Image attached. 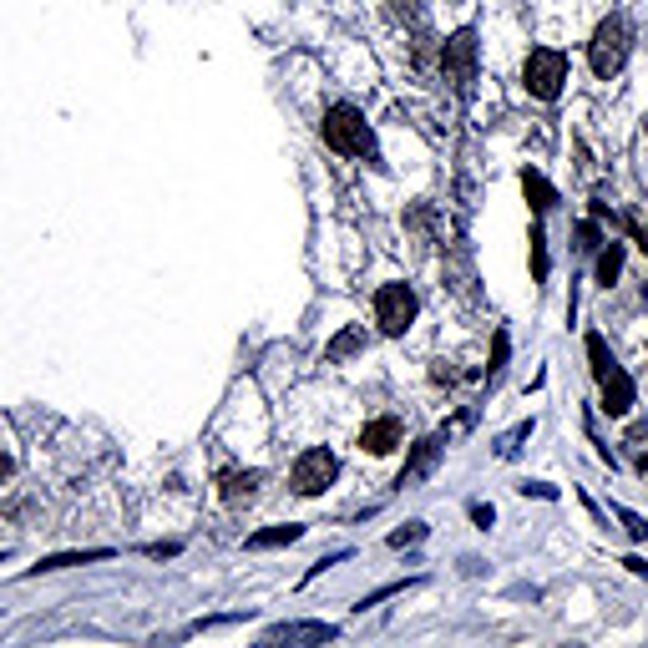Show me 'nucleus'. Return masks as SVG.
I'll return each instance as SVG.
<instances>
[{
    "label": "nucleus",
    "mask_w": 648,
    "mask_h": 648,
    "mask_svg": "<svg viewBox=\"0 0 648 648\" xmlns=\"http://www.w3.org/2000/svg\"><path fill=\"white\" fill-rule=\"evenodd\" d=\"M319 132H324V142H330L335 152H345V157H375V132H370L365 112L350 107V102H335L330 112H324Z\"/></svg>",
    "instance_id": "nucleus-1"
},
{
    "label": "nucleus",
    "mask_w": 648,
    "mask_h": 648,
    "mask_svg": "<svg viewBox=\"0 0 648 648\" xmlns=\"http://www.w3.org/2000/svg\"><path fill=\"white\" fill-rule=\"evenodd\" d=\"M628 51H633V31H628V21L623 16H608V21H598V31H593V41H588V66H593V76H618L623 71V61H628Z\"/></svg>",
    "instance_id": "nucleus-2"
},
{
    "label": "nucleus",
    "mask_w": 648,
    "mask_h": 648,
    "mask_svg": "<svg viewBox=\"0 0 648 648\" xmlns=\"http://www.w3.org/2000/svg\"><path fill=\"white\" fill-rule=\"evenodd\" d=\"M522 81L537 102H557L562 87H567V56L552 51V46H532L527 51V66H522Z\"/></svg>",
    "instance_id": "nucleus-3"
},
{
    "label": "nucleus",
    "mask_w": 648,
    "mask_h": 648,
    "mask_svg": "<svg viewBox=\"0 0 648 648\" xmlns=\"http://www.w3.org/2000/svg\"><path fill=\"white\" fill-rule=\"evenodd\" d=\"M416 309H421V299H416L411 284H380L375 289V324H380L385 335H405V330H411Z\"/></svg>",
    "instance_id": "nucleus-4"
},
{
    "label": "nucleus",
    "mask_w": 648,
    "mask_h": 648,
    "mask_svg": "<svg viewBox=\"0 0 648 648\" xmlns=\"http://www.w3.org/2000/svg\"><path fill=\"white\" fill-rule=\"evenodd\" d=\"M340 476V461H335V451H324V446H314V451H304L299 461H294V471H289V486L299 497H319L324 486H330Z\"/></svg>",
    "instance_id": "nucleus-5"
},
{
    "label": "nucleus",
    "mask_w": 648,
    "mask_h": 648,
    "mask_svg": "<svg viewBox=\"0 0 648 648\" xmlns=\"http://www.w3.org/2000/svg\"><path fill=\"white\" fill-rule=\"evenodd\" d=\"M441 76L456 92H466L476 81V31H456L451 41H441Z\"/></svg>",
    "instance_id": "nucleus-6"
},
{
    "label": "nucleus",
    "mask_w": 648,
    "mask_h": 648,
    "mask_svg": "<svg viewBox=\"0 0 648 648\" xmlns=\"http://www.w3.org/2000/svg\"><path fill=\"white\" fill-rule=\"evenodd\" d=\"M593 380H598V390H603V411H608L613 421L633 411V380H628V370H623L618 360H608Z\"/></svg>",
    "instance_id": "nucleus-7"
},
{
    "label": "nucleus",
    "mask_w": 648,
    "mask_h": 648,
    "mask_svg": "<svg viewBox=\"0 0 648 648\" xmlns=\"http://www.w3.org/2000/svg\"><path fill=\"white\" fill-rule=\"evenodd\" d=\"M340 628L335 623H274L264 628V643H335Z\"/></svg>",
    "instance_id": "nucleus-8"
},
{
    "label": "nucleus",
    "mask_w": 648,
    "mask_h": 648,
    "mask_svg": "<svg viewBox=\"0 0 648 648\" xmlns=\"http://www.w3.org/2000/svg\"><path fill=\"white\" fill-rule=\"evenodd\" d=\"M436 456H441V436H426V441H416V451H411V461L400 466V481L395 486H416L431 466H436Z\"/></svg>",
    "instance_id": "nucleus-9"
},
{
    "label": "nucleus",
    "mask_w": 648,
    "mask_h": 648,
    "mask_svg": "<svg viewBox=\"0 0 648 648\" xmlns=\"http://www.w3.org/2000/svg\"><path fill=\"white\" fill-rule=\"evenodd\" d=\"M360 446H365L370 456H385V451H395V446H400V421H395V416H380V421H370V426L360 431Z\"/></svg>",
    "instance_id": "nucleus-10"
},
{
    "label": "nucleus",
    "mask_w": 648,
    "mask_h": 648,
    "mask_svg": "<svg viewBox=\"0 0 648 648\" xmlns=\"http://www.w3.org/2000/svg\"><path fill=\"white\" fill-rule=\"evenodd\" d=\"M218 486H223L228 507H243V502H254V492H259V471H228Z\"/></svg>",
    "instance_id": "nucleus-11"
},
{
    "label": "nucleus",
    "mask_w": 648,
    "mask_h": 648,
    "mask_svg": "<svg viewBox=\"0 0 648 648\" xmlns=\"http://www.w3.org/2000/svg\"><path fill=\"white\" fill-rule=\"evenodd\" d=\"M299 537H304V527H299V522H284V527H264V532H254L249 547L264 552V547H289V542H299Z\"/></svg>",
    "instance_id": "nucleus-12"
},
{
    "label": "nucleus",
    "mask_w": 648,
    "mask_h": 648,
    "mask_svg": "<svg viewBox=\"0 0 648 648\" xmlns=\"http://www.w3.org/2000/svg\"><path fill=\"white\" fill-rule=\"evenodd\" d=\"M112 557L107 547H92V552H61V557H41L36 562V573H61V567H81V562H102Z\"/></svg>",
    "instance_id": "nucleus-13"
},
{
    "label": "nucleus",
    "mask_w": 648,
    "mask_h": 648,
    "mask_svg": "<svg viewBox=\"0 0 648 648\" xmlns=\"http://www.w3.org/2000/svg\"><path fill=\"white\" fill-rule=\"evenodd\" d=\"M385 16L395 26H426V0H385Z\"/></svg>",
    "instance_id": "nucleus-14"
},
{
    "label": "nucleus",
    "mask_w": 648,
    "mask_h": 648,
    "mask_svg": "<svg viewBox=\"0 0 648 648\" xmlns=\"http://www.w3.org/2000/svg\"><path fill=\"white\" fill-rule=\"evenodd\" d=\"M522 193L532 198V208H537V213H547V208L557 203V193H552V183H547L542 173H532V168L522 173Z\"/></svg>",
    "instance_id": "nucleus-15"
},
{
    "label": "nucleus",
    "mask_w": 648,
    "mask_h": 648,
    "mask_svg": "<svg viewBox=\"0 0 648 648\" xmlns=\"http://www.w3.org/2000/svg\"><path fill=\"white\" fill-rule=\"evenodd\" d=\"M355 350H365V330H360V324H350L345 335H335L330 350H324V360H335V365H340V360H350Z\"/></svg>",
    "instance_id": "nucleus-16"
},
{
    "label": "nucleus",
    "mask_w": 648,
    "mask_h": 648,
    "mask_svg": "<svg viewBox=\"0 0 648 648\" xmlns=\"http://www.w3.org/2000/svg\"><path fill=\"white\" fill-rule=\"evenodd\" d=\"M618 274H623V243H608L598 254V284H613Z\"/></svg>",
    "instance_id": "nucleus-17"
},
{
    "label": "nucleus",
    "mask_w": 648,
    "mask_h": 648,
    "mask_svg": "<svg viewBox=\"0 0 648 648\" xmlns=\"http://www.w3.org/2000/svg\"><path fill=\"white\" fill-rule=\"evenodd\" d=\"M426 537V522H405L400 532H390V547H416Z\"/></svg>",
    "instance_id": "nucleus-18"
},
{
    "label": "nucleus",
    "mask_w": 648,
    "mask_h": 648,
    "mask_svg": "<svg viewBox=\"0 0 648 648\" xmlns=\"http://www.w3.org/2000/svg\"><path fill=\"white\" fill-rule=\"evenodd\" d=\"M527 436H532V421H522V426H517V431H507V436H502V441H497V456H512V451H517V446H522V441H527Z\"/></svg>",
    "instance_id": "nucleus-19"
},
{
    "label": "nucleus",
    "mask_w": 648,
    "mask_h": 648,
    "mask_svg": "<svg viewBox=\"0 0 648 648\" xmlns=\"http://www.w3.org/2000/svg\"><path fill=\"white\" fill-rule=\"evenodd\" d=\"M532 274L547 279V243H542V228L532 233Z\"/></svg>",
    "instance_id": "nucleus-20"
},
{
    "label": "nucleus",
    "mask_w": 648,
    "mask_h": 648,
    "mask_svg": "<svg viewBox=\"0 0 648 648\" xmlns=\"http://www.w3.org/2000/svg\"><path fill=\"white\" fill-rule=\"evenodd\" d=\"M400 588H405V583H385V588H375V593H365V598H360V613H365V608H375V603H385V598H395Z\"/></svg>",
    "instance_id": "nucleus-21"
},
{
    "label": "nucleus",
    "mask_w": 648,
    "mask_h": 648,
    "mask_svg": "<svg viewBox=\"0 0 648 648\" xmlns=\"http://www.w3.org/2000/svg\"><path fill=\"white\" fill-rule=\"evenodd\" d=\"M507 350H512V345H507V335H497V340H492V365H486V375H497V370L507 365Z\"/></svg>",
    "instance_id": "nucleus-22"
},
{
    "label": "nucleus",
    "mask_w": 648,
    "mask_h": 648,
    "mask_svg": "<svg viewBox=\"0 0 648 648\" xmlns=\"http://www.w3.org/2000/svg\"><path fill=\"white\" fill-rule=\"evenodd\" d=\"M598 243H603V233H598L593 223H583V228H578V249L588 254V249H598Z\"/></svg>",
    "instance_id": "nucleus-23"
},
{
    "label": "nucleus",
    "mask_w": 648,
    "mask_h": 648,
    "mask_svg": "<svg viewBox=\"0 0 648 648\" xmlns=\"http://www.w3.org/2000/svg\"><path fill=\"white\" fill-rule=\"evenodd\" d=\"M522 492H527V497H542V502H552V497H557V492H552V486H547V481H527V486H522Z\"/></svg>",
    "instance_id": "nucleus-24"
},
{
    "label": "nucleus",
    "mask_w": 648,
    "mask_h": 648,
    "mask_svg": "<svg viewBox=\"0 0 648 648\" xmlns=\"http://www.w3.org/2000/svg\"><path fill=\"white\" fill-rule=\"evenodd\" d=\"M492 517H497V512H492V507H481V502H476V507H471V522H476V527H492Z\"/></svg>",
    "instance_id": "nucleus-25"
},
{
    "label": "nucleus",
    "mask_w": 648,
    "mask_h": 648,
    "mask_svg": "<svg viewBox=\"0 0 648 648\" xmlns=\"http://www.w3.org/2000/svg\"><path fill=\"white\" fill-rule=\"evenodd\" d=\"M147 557H178V547H173V542H152Z\"/></svg>",
    "instance_id": "nucleus-26"
},
{
    "label": "nucleus",
    "mask_w": 648,
    "mask_h": 648,
    "mask_svg": "<svg viewBox=\"0 0 648 648\" xmlns=\"http://www.w3.org/2000/svg\"><path fill=\"white\" fill-rule=\"evenodd\" d=\"M623 567H628V573H638V578H648V562L643 557H623Z\"/></svg>",
    "instance_id": "nucleus-27"
},
{
    "label": "nucleus",
    "mask_w": 648,
    "mask_h": 648,
    "mask_svg": "<svg viewBox=\"0 0 648 648\" xmlns=\"http://www.w3.org/2000/svg\"><path fill=\"white\" fill-rule=\"evenodd\" d=\"M628 441H648V421H638V426H628Z\"/></svg>",
    "instance_id": "nucleus-28"
},
{
    "label": "nucleus",
    "mask_w": 648,
    "mask_h": 648,
    "mask_svg": "<svg viewBox=\"0 0 648 648\" xmlns=\"http://www.w3.org/2000/svg\"><path fill=\"white\" fill-rule=\"evenodd\" d=\"M633 233H638V249L648 254V228H633Z\"/></svg>",
    "instance_id": "nucleus-29"
},
{
    "label": "nucleus",
    "mask_w": 648,
    "mask_h": 648,
    "mask_svg": "<svg viewBox=\"0 0 648 648\" xmlns=\"http://www.w3.org/2000/svg\"><path fill=\"white\" fill-rule=\"evenodd\" d=\"M11 476V456H0V481H6Z\"/></svg>",
    "instance_id": "nucleus-30"
},
{
    "label": "nucleus",
    "mask_w": 648,
    "mask_h": 648,
    "mask_svg": "<svg viewBox=\"0 0 648 648\" xmlns=\"http://www.w3.org/2000/svg\"><path fill=\"white\" fill-rule=\"evenodd\" d=\"M638 471H643V476H648V451H643V456H638Z\"/></svg>",
    "instance_id": "nucleus-31"
}]
</instances>
